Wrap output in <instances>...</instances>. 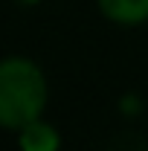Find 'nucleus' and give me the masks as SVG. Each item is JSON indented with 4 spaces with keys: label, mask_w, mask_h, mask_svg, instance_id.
<instances>
[{
    "label": "nucleus",
    "mask_w": 148,
    "mask_h": 151,
    "mask_svg": "<svg viewBox=\"0 0 148 151\" xmlns=\"http://www.w3.org/2000/svg\"><path fill=\"white\" fill-rule=\"evenodd\" d=\"M50 84L41 64L26 55L0 58V128L18 134L47 111Z\"/></svg>",
    "instance_id": "1"
},
{
    "label": "nucleus",
    "mask_w": 148,
    "mask_h": 151,
    "mask_svg": "<svg viewBox=\"0 0 148 151\" xmlns=\"http://www.w3.org/2000/svg\"><path fill=\"white\" fill-rule=\"evenodd\" d=\"M18 145L20 151H58L61 148V134L55 125L44 122V116L23 125L18 131Z\"/></svg>",
    "instance_id": "2"
},
{
    "label": "nucleus",
    "mask_w": 148,
    "mask_h": 151,
    "mask_svg": "<svg viewBox=\"0 0 148 151\" xmlns=\"http://www.w3.org/2000/svg\"><path fill=\"white\" fill-rule=\"evenodd\" d=\"M96 6L111 23L119 26H139L148 20V0H96Z\"/></svg>",
    "instance_id": "3"
},
{
    "label": "nucleus",
    "mask_w": 148,
    "mask_h": 151,
    "mask_svg": "<svg viewBox=\"0 0 148 151\" xmlns=\"http://www.w3.org/2000/svg\"><path fill=\"white\" fill-rule=\"evenodd\" d=\"M18 3H23V6H38L41 0H18Z\"/></svg>",
    "instance_id": "4"
}]
</instances>
